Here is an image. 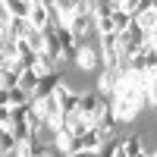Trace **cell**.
Here are the masks:
<instances>
[{"mask_svg":"<svg viewBox=\"0 0 157 157\" xmlns=\"http://www.w3.org/2000/svg\"><path fill=\"white\" fill-rule=\"evenodd\" d=\"M69 157H94L91 151H75V154H69Z\"/></svg>","mask_w":157,"mask_h":157,"instance_id":"15","label":"cell"},{"mask_svg":"<svg viewBox=\"0 0 157 157\" xmlns=\"http://www.w3.org/2000/svg\"><path fill=\"white\" fill-rule=\"evenodd\" d=\"M16 85H19V72H13V69L0 72V88H3V91H13Z\"/></svg>","mask_w":157,"mask_h":157,"instance_id":"11","label":"cell"},{"mask_svg":"<svg viewBox=\"0 0 157 157\" xmlns=\"http://www.w3.org/2000/svg\"><path fill=\"white\" fill-rule=\"evenodd\" d=\"M0 107L10 110V91H3V88H0Z\"/></svg>","mask_w":157,"mask_h":157,"instance_id":"14","label":"cell"},{"mask_svg":"<svg viewBox=\"0 0 157 157\" xmlns=\"http://www.w3.org/2000/svg\"><path fill=\"white\" fill-rule=\"evenodd\" d=\"M3 10H6L10 19H29L32 0H3Z\"/></svg>","mask_w":157,"mask_h":157,"instance_id":"7","label":"cell"},{"mask_svg":"<svg viewBox=\"0 0 157 157\" xmlns=\"http://www.w3.org/2000/svg\"><path fill=\"white\" fill-rule=\"evenodd\" d=\"M75 113L82 116L88 126H94L98 116H101V113H107V110H104V104H101L98 88H85V91H78V107H75Z\"/></svg>","mask_w":157,"mask_h":157,"instance_id":"1","label":"cell"},{"mask_svg":"<svg viewBox=\"0 0 157 157\" xmlns=\"http://www.w3.org/2000/svg\"><path fill=\"white\" fill-rule=\"evenodd\" d=\"M32 98L25 94V91H19V88H13L10 91V107H22V104H29Z\"/></svg>","mask_w":157,"mask_h":157,"instance_id":"12","label":"cell"},{"mask_svg":"<svg viewBox=\"0 0 157 157\" xmlns=\"http://www.w3.org/2000/svg\"><path fill=\"white\" fill-rule=\"evenodd\" d=\"M35 85H38V75L32 72V69H25V72H19V91H25V94L32 98V91H35Z\"/></svg>","mask_w":157,"mask_h":157,"instance_id":"10","label":"cell"},{"mask_svg":"<svg viewBox=\"0 0 157 157\" xmlns=\"http://www.w3.org/2000/svg\"><path fill=\"white\" fill-rule=\"evenodd\" d=\"M110 3H113V13H110V22H113V32H116V35H123V32L129 29V25H132V16H126V13L120 10V3H116V0H110Z\"/></svg>","mask_w":157,"mask_h":157,"instance_id":"8","label":"cell"},{"mask_svg":"<svg viewBox=\"0 0 157 157\" xmlns=\"http://www.w3.org/2000/svg\"><path fill=\"white\" fill-rule=\"evenodd\" d=\"M63 85V72L57 69V72H47V75H41L38 78V85H35V91H32V101H41V98H50L54 91Z\"/></svg>","mask_w":157,"mask_h":157,"instance_id":"3","label":"cell"},{"mask_svg":"<svg viewBox=\"0 0 157 157\" xmlns=\"http://www.w3.org/2000/svg\"><path fill=\"white\" fill-rule=\"evenodd\" d=\"M75 141H78V151H91V154H94V151L101 148V138L94 135V129H88V132H85V135H78Z\"/></svg>","mask_w":157,"mask_h":157,"instance_id":"9","label":"cell"},{"mask_svg":"<svg viewBox=\"0 0 157 157\" xmlns=\"http://www.w3.org/2000/svg\"><path fill=\"white\" fill-rule=\"evenodd\" d=\"M54 101H57L60 113H63V116H69V113H75V107H78V91H75L69 82H63V85L54 91Z\"/></svg>","mask_w":157,"mask_h":157,"instance_id":"2","label":"cell"},{"mask_svg":"<svg viewBox=\"0 0 157 157\" xmlns=\"http://www.w3.org/2000/svg\"><path fill=\"white\" fill-rule=\"evenodd\" d=\"M29 25L32 29H47L50 25V6H47V0H32V10H29Z\"/></svg>","mask_w":157,"mask_h":157,"instance_id":"4","label":"cell"},{"mask_svg":"<svg viewBox=\"0 0 157 157\" xmlns=\"http://www.w3.org/2000/svg\"><path fill=\"white\" fill-rule=\"evenodd\" d=\"M44 157H69L66 151H60L57 145H47V151H44Z\"/></svg>","mask_w":157,"mask_h":157,"instance_id":"13","label":"cell"},{"mask_svg":"<svg viewBox=\"0 0 157 157\" xmlns=\"http://www.w3.org/2000/svg\"><path fill=\"white\" fill-rule=\"evenodd\" d=\"M29 32H32L29 19H6V29H3V35H6V38H13V41H22Z\"/></svg>","mask_w":157,"mask_h":157,"instance_id":"6","label":"cell"},{"mask_svg":"<svg viewBox=\"0 0 157 157\" xmlns=\"http://www.w3.org/2000/svg\"><path fill=\"white\" fill-rule=\"evenodd\" d=\"M3 69H6V57L0 54V72H3Z\"/></svg>","mask_w":157,"mask_h":157,"instance_id":"16","label":"cell"},{"mask_svg":"<svg viewBox=\"0 0 157 157\" xmlns=\"http://www.w3.org/2000/svg\"><path fill=\"white\" fill-rule=\"evenodd\" d=\"M120 151H123V157H141L145 154V135H123Z\"/></svg>","mask_w":157,"mask_h":157,"instance_id":"5","label":"cell"}]
</instances>
